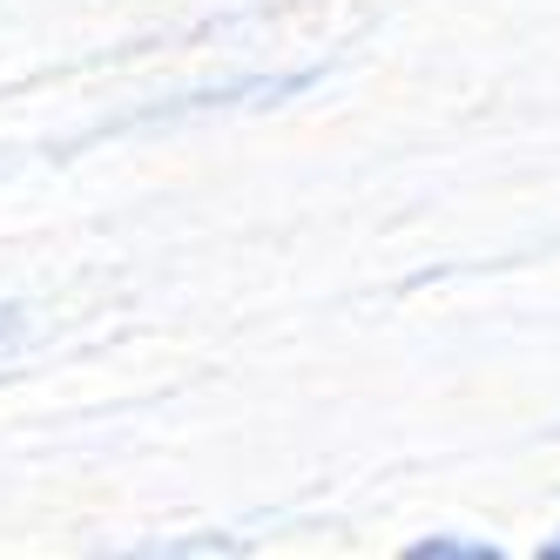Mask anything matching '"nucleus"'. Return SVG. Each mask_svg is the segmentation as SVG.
Masks as SVG:
<instances>
[{"instance_id":"obj_1","label":"nucleus","mask_w":560,"mask_h":560,"mask_svg":"<svg viewBox=\"0 0 560 560\" xmlns=\"http://www.w3.org/2000/svg\"><path fill=\"white\" fill-rule=\"evenodd\" d=\"M406 553H412V560H500V547H493V540H446V534L412 540Z\"/></svg>"},{"instance_id":"obj_2","label":"nucleus","mask_w":560,"mask_h":560,"mask_svg":"<svg viewBox=\"0 0 560 560\" xmlns=\"http://www.w3.org/2000/svg\"><path fill=\"white\" fill-rule=\"evenodd\" d=\"M14 331H21V311H14V304H0V351L14 345Z\"/></svg>"},{"instance_id":"obj_3","label":"nucleus","mask_w":560,"mask_h":560,"mask_svg":"<svg viewBox=\"0 0 560 560\" xmlns=\"http://www.w3.org/2000/svg\"><path fill=\"white\" fill-rule=\"evenodd\" d=\"M540 553H547V560H560V534H553V540H547V547H540Z\"/></svg>"}]
</instances>
